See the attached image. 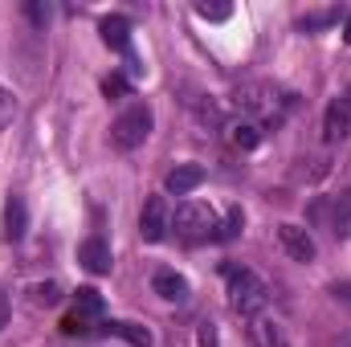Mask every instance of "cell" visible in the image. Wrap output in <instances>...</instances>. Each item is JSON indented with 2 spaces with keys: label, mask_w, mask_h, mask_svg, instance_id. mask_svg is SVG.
<instances>
[{
  "label": "cell",
  "mask_w": 351,
  "mask_h": 347,
  "mask_svg": "<svg viewBox=\"0 0 351 347\" xmlns=\"http://www.w3.org/2000/svg\"><path fill=\"white\" fill-rule=\"evenodd\" d=\"M152 290H156L160 298H168V302H184V298H188V278L164 265V270L152 274Z\"/></svg>",
  "instance_id": "obj_10"
},
{
  "label": "cell",
  "mask_w": 351,
  "mask_h": 347,
  "mask_svg": "<svg viewBox=\"0 0 351 347\" xmlns=\"http://www.w3.org/2000/svg\"><path fill=\"white\" fill-rule=\"evenodd\" d=\"M29 233V208H25V200L12 192L8 200H4V241H21Z\"/></svg>",
  "instance_id": "obj_9"
},
{
  "label": "cell",
  "mask_w": 351,
  "mask_h": 347,
  "mask_svg": "<svg viewBox=\"0 0 351 347\" xmlns=\"http://www.w3.org/2000/svg\"><path fill=\"white\" fill-rule=\"evenodd\" d=\"M58 298H62V290H58L53 282H45V286H33V302H37V307H53Z\"/></svg>",
  "instance_id": "obj_22"
},
{
  "label": "cell",
  "mask_w": 351,
  "mask_h": 347,
  "mask_svg": "<svg viewBox=\"0 0 351 347\" xmlns=\"http://www.w3.org/2000/svg\"><path fill=\"white\" fill-rule=\"evenodd\" d=\"M237 106L241 110H250V115H262V119H282V110H278V94L269 86H241L237 90Z\"/></svg>",
  "instance_id": "obj_7"
},
{
  "label": "cell",
  "mask_w": 351,
  "mask_h": 347,
  "mask_svg": "<svg viewBox=\"0 0 351 347\" xmlns=\"http://www.w3.org/2000/svg\"><path fill=\"white\" fill-rule=\"evenodd\" d=\"M102 94H106V98H127V94H131V82H127L123 74H110V78L102 82Z\"/></svg>",
  "instance_id": "obj_20"
},
{
  "label": "cell",
  "mask_w": 351,
  "mask_h": 347,
  "mask_svg": "<svg viewBox=\"0 0 351 347\" xmlns=\"http://www.w3.org/2000/svg\"><path fill=\"white\" fill-rule=\"evenodd\" d=\"M323 135H327V143H343L351 135V115L339 98H335V102L327 106V115H323Z\"/></svg>",
  "instance_id": "obj_14"
},
{
  "label": "cell",
  "mask_w": 351,
  "mask_h": 347,
  "mask_svg": "<svg viewBox=\"0 0 351 347\" xmlns=\"http://www.w3.org/2000/svg\"><path fill=\"white\" fill-rule=\"evenodd\" d=\"M339 102H343V106H348V115H351V90H348V94H343V98H339Z\"/></svg>",
  "instance_id": "obj_30"
},
{
  "label": "cell",
  "mask_w": 351,
  "mask_h": 347,
  "mask_svg": "<svg viewBox=\"0 0 351 347\" xmlns=\"http://www.w3.org/2000/svg\"><path fill=\"white\" fill-rule=\"evenodd\" d=\"M25 12H29V21H33V25H45V21H49V4H29Z\"/></svg>",
  "instance_id": "obj_23"
},
{
  "label": "cell",
  "mask_w": 351,
  "mask_h": 347,
  "mask_svg": "<svg viewBox=\"0 0 351 347\" xmlns=\"http://www.w3.org/2000/svg\"><path fill=\"white\" fill-rule=\"evenodd\" d=\"M335 347H351V331H348V335H339V344H335Z\"/></svg>",
  "instance_id": "obj_29"
},
{
  "label": "cell",
  "mask_w": 351,
  "mask_h": 347,
  "mask_svg": "<svg viewBox=\"0 0 351 347\" xmlns=\"http://www.w3.org/2000/svg\"><path fill=\"white\" fill-rule=\"evenodd\" d=\"M233 143H237L241 152H254V147L262 143V123H254V119L233 123Z\"/></svg>",
  "instance_id": "obj_16"
},
{
  "label": "cell",
  "mask_w": 351,
  "mask_h": 347,
  "mask_svg": "<svg viewBox=\"0 0 351 347\" xmlns=\"http://www.w3.org/2000/svg\"><path fill=\"white\" fill-rule=\"evenodd\" d=\"M168 229H172V213H168V200L164 196H152L147 204H143V213H139V233H143V241H164L168 237Z\"/></svg>",
  "instance_id": "obj_5"
},
{
  "label": "cell",
  "mask_w": 351,
  "mask_h": 347,
  "mask_svg": "<svg viewBox=\"0 0 351 347\" xmlns=\"http://www.w3.org/2000/svg\"><path fill=\"white\" fill-rule=\"evenodd\" d=\"M78 261L86 265L90 274H110V246H106V237H86L82 246H78Z\"/></svg>",
  "instance_id": "obj_8"
},
{
  "label": "cell",
  "mask_w": 351,
  "mask_h": 347,
  "mask_svg": "<svg viewBox=\"0 0 351 347\" xmlns=\"http://www.w3.org/2000/svg\"><path fill=\"white\" fill-rule=\"evenodd\" d=\"M98 33H102V41L110 45V49H119V53H131V21L127 16H102V25H98Z\"/></svg>",
  "instance_id": "obj_12"
},
{
  "label": "cell",
  "mask_w": 351,
  "mask_h": 347,
  "mask_svg": "<svg viewBox=\"0 0 351 347\" xmlns=\"http://www.w3.org/2000/svg\"><path fill=\"white\" fill-rule=\"evenodd\" d=\"M4 323H8V294L0 290V327H4Z\"/></svg>",
  "instance_id": "obj_26"
},
{
  "label": "cell",
  "mask_w": 351,
  "mask_h": 347,
  "mask_svg": "<svg viewBox=\"0 0 351 347\" xmlns=\"http://www.w3.org/2000/svg\"><path fill=\"white\" fill-rule=\"evenodd\" d=\"M217 208L213 204H204V200H184L180 208H176L172 217V229L180 241H188V246H200V241H217Z\"/></svg>",
  "instance_id": "obj_2"
},
{
  "label": "cell",
  "mask_w": 351,
  "mask_h": 347,
  "mask_svg": "<svg viewBox=\"0 0 351 347\" xmlns=\"http://www.w3.org/2000/svg\"><path fill=\"white\" fill-rule=\"evenodd\" d=\"M335 298H343V302H351V286H335Z\"/></svg>",
  "instance_id": "obj_27"
},
{
  "label": "cell",
  "mask_w": 351,
  "mask_h": 347,
  "mask_svg": "<svg viewBox=\"0 0 351 347\" xmlns=\"http://www.w3.org/2000/svg\"><path fill=\"white\" fill-rule=\"evenodd\" d=\"M278 241H282V250H286V258L294 261H315L319 254V246H315V237H311V229H302V225H278Z\"/></svg>",
  "instance_id": "obj_6"
},
{
  "label": "cell",
  "mask_w": 351,
  "mask_h": 347,
  "mask_svg": "<svg viewBox=\"0 0 351 347\" xmlns=\"http://www.w3.org/2000/svg\"><path fill=\"white\" fill-rule=\"evenodd\" d=\"M200 347H217V331H213V323H200Z\"/></svg>",
  "instance_id": "obj_25"
},
{
  "label": "cell",
  "mask_w": 351,
  "mask_h": 347,
  "mask_svg": "<svg viewBox=\"0 0 351 347\" xmlns=\"http://www.w3.org/2000/svg\"><path fill=\"white\" fill-rule=\"evenodd\" d=\"M98 319H102V294H98L94 286H82L78 298H74V311L62 319V331H66V335H86Z\"/></svg>",
  "instance_id": "obj_4"
},
{
  "label": "cell",
  "mask_w": 351,
  "mask_h": 347,
  "mask_svg": "<svg viewBox=\"0 0 351 347\" xmlns=\"http://www.w3.org/2000/svg\"><path fill=\"white\" fill-rule=\"evenodd\" d=\"M241 225H245L241 208H229V217L217 225V241H229V237H237V233H241Z\"/></svg>",
  "instance_id": "obj_17"
},
{
  "label": "cell",
  "mask_w": 351,
  "mask_h": 347,
  "mask_svg": "<svg viewBox=\"0 0 351 347\" xmlns=\"http://www.w3.org/2000/svg\"><path fill=\"white\" fill-rule=\"evenodd\" d=\"M12 115H16V98H12V90L0 82V127H8Z\"/></svg>",
  "instance_id": "obj_21"
},
{
  "label": "cell",
  "mask_w": 351,
  "mask_h": 347,
  "mask_svg": "<svg viewBox=\"0 0 351 347\" xmlns=\"http://www.w3.org/2000/svg\"><path fill=\"white\" fill-rule=\"evenodd\" d=\"M335 16H339V12H319V16H306V21H302V29H323V25H331Z\"/></svg>",
  "instance_id": "obj_24"
},
{
  "label": "cell",
  "mask_w": 351,
  "mask_h": 347,
  "mask_svg": "<svg viewBox=\"0 0 351 347\" xmlns=\"http://www.w3.org/2000/svg\"><path fill=\"white\" fill-rule=\"evenodd\" d=\"M343 41L351 45V16H348V25H343Z\"/></svg>",
  "instance_id": "obj_28"
},
{
  "label": "cell",
  "mask_w": 351,
  "mask_h": 347,
  "mask_svg": "<svg viewBox=\"0 0 351 347\" xmlns=\"http://www.w3.org/2000/svg\"><path fill=\"white\" fill-rule=\"evenodd\" d=\"M204 184V168L200 164H176L172 172H168V180H164V188L172 192V196H188L192 188H200Z\"/></svg>",
  "instance_id": "obj_11"
},
{
  "label": "cell",
  "mask_w": 351,
  "mask_h": 347,
  "mask_svg": "<svg viewBox=\"0 0 351 347\" xmlns=\"http://www.w3.org/2000/svg\"><path fill=\"white\" fill-rule=\"evenodd\" d=\"M102 331H106V335L127 339L131 347H152V331H147V327H139V323H102Z\"/></svg>",
  "instance_id": "obj_15"
},
{
  "label": "cell",
  "mask_w": 351,
  "mask_h": 347,
  "mask_svg": "<svg viewBox=\"0 0 351 347\" xmlns=\"http://www.w3.org/2000/svg\"><path fill=\"white\" fill-rule=\"evenodd\" d=\"M152 106L147 102H131L114 123H110V143L119 147V152H135L147 135H152Z\"/></svg>",
  "instance_id": "obj_3"
},
{
  "label": "cell",
  "mask_w": 351,
  "mask_h": 347,
  "mask_svg": "<svg viewBox=\"0 0 351 347\" xmlns=\"http://www.w3.org/2000/svg\"><path fill=\"white\" fill-rule=\"evenodd\" d=\"M196 16H204V21H229L233 4H196Z\"/></svg>",
  "instance_id": "obj_19"
},
{
  "label": "cell",
  "mask_w": 351,
  "mask_h": 347,
  "mask_svg": "<svg viewBox=\"0 0 351 347\" xmlns=\"http://www.w3.org/2000/svg\"><path fill=\"white\" fill-rule=\"evenodd\" d=\"M351 225V188L339 196V204H335V233H348Z\"/></svg>",
  "instance_id": "obj_18"
},
{
  "label": "cell",
  "mask_w": 351,
  "mask_h": 347,
  "mask_svg": "<svg viewBox=\"0 0 351 347\" xmlns=\"http://www.w3.org/2000/svg\"><path fill=\"white\" fill-rule=\"evenodd\" d=\"M250 339H254V347H290L286 331L274 319H265V315H254L250 319Z\"/></svg>",
  "instance_id": "obj_13"
},
{
  "label": "cell",
  "mask_w": 351,
  "mask_h": 347,
  "mask_svg": "<svg viewBox=\"0 0 351 347\" xmlns=\"http://www.w3.org/2000/svg\"><path fill=\"white\" fill-rule=\"evenodd\" d=\"M225 282H229V307H233L237 315H245V319L262 315V307L269 302V286H265L254 270H245V265H225Z\"/></svg>",
  "instance_id": "obj_1"
}]
</instances>
